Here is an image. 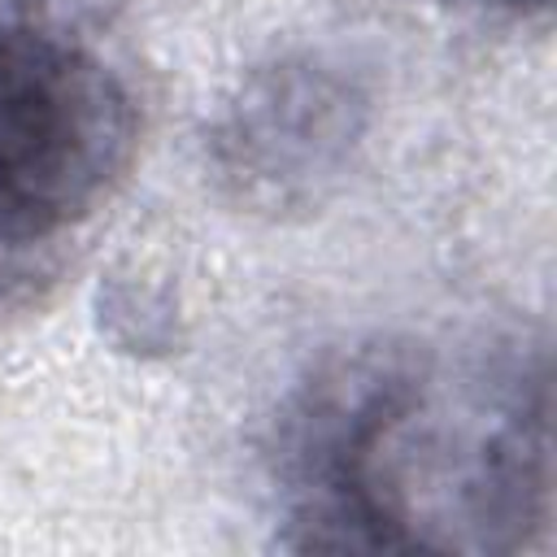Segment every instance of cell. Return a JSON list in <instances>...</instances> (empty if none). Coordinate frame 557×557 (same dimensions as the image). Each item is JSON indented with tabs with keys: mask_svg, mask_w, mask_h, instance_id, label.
<instances>
[{
	"mask_svg": "<svg viewBox=\"0 0 557 557\" xmlns=\"http://www.w3.org/2000/svg\"><path fill=\"white\" fill-rule=\"evenodd\" d=\"M135 96L65 0H0V318L30 305L135 152Z\"/></svg>",
	"mask_w": 557,
	"mask_h": 557,
	"instance_id": "cell-2",
	"label": "cell"
},
{
	"mask_svg": "<svg viewBox=\"0 0 557 557\" xmlns=\"http://www.w3.org/2000/svg\"><path fill=\"white\" fill-rule=\"evenodd\" d=\"M361 83L318 52L252 70L213 126V165L252 209L287 213L318 205L348 170L366 135Z\"/></svg>",
	"mask_w": 557,
	"mask_h": 557,
	"instance_id": "cell-3",
	"label": "cell"
},
{
	"mask_svg": "<svg viewBox=\"0 0 557 557\" xmlns=\"http://www.w3.org/2000/svg\"><path fill=\"white\" fill-rule=\"evenodd\" d=\"M287 548L513 553L548 522V383L513 348L379 339L322 361L274 435Z\"/></svg>",
	"mask_w": 557,
	"mask_h": 557,
	"instance_id": "cell-1",
	"label": "cell"
},
{
	"mask_svg": "<svg viewBox=\"0 0 557 557\" xmlns=\"http://www.w3.org/2000/svg\"><path fill=\"white\" fill-rule=\"evenodd\" d=\"M509 4L522 9V13H527V9H548V0H509Z\"/></svg>",
	"mask_w": 557,
	"mask_h": 557,
	"instance_id": "cell-4",
	"label": "cell"
}]
</instances>
